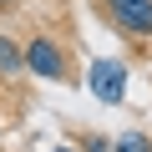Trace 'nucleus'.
<instances>
[{
  "instance_id": "f257e3e1",
  "label": "nucleus",
  "mask_w": 152,
  "mask_h": 152,
  "mask_svg": "<svg viewBox=\"0 0 152 152\" xmlns=\"http://www.w3.org/2000/svg\"><path fill=\"white\" fill-rule=\"evenodd\" d=\"M26 71H36L41 81H66V76H71V61H66V51H61L46 31H36V36L26 41Z\"/></svg>"
},
{
  "instance_id": "f03ea898",
  "label": "nucleus",
  "mask_w": 152,
  "mask_h": 152,
  "mask_svg": "<svg viewBox=\"0 0 152 152\" xmlns=\"http://www.w3.org/2000/svg\"><path fill=\"white\" fill-rule=\"evenodd\" d=\"M107 15L117 20L122 36H137V41H152V0H102Z\"/></svg>"
},
{
  "instance_id": "7ed1b4c3",
  "label": "nucleus",
  "mask_w": 152,
  "mask_h": 152,
  "mask_svg": "<svg viewBox=\"0 0 152 152\" xmlns=\"http://www.w3.org/2000/svg\"><path fill=\"white\" fill-rule=\"evenodd\" d=\"M86 86H91V96L96 102H107V107H117L122 96H127V66L122 61H91V71H86Z\"/></svg>"
},
{
  "instance_id": "20e7f679",
  "label": "nucleus",
  "mask_w": 152,
  "mask_h": 152,
  "mask_svg": "<svg viewBox=\"0 0 152 152\" xmlns=\"http://www.w3.org/2000/svg\"><path fill=\"white\" fill-rule=\"evenodd\" d=\"M20 71H26V46L0 36V76H20Z\"/></svg>"
},
{
  "instance_id": "39448f33",
  "label": "nucleus",
  "mask_w": 152,
  "mask_h": 152,
  "mask_svg": "<svg viewBox=\"0 0 152 152\" xmlns=\"http://www.w3.org/2000/svg\"><path fill=\"white\" fill-rule=\"evenodd\" d=\"M117 152H152V137L147 132H122L117 137Z\"/></svg>"
},
{
  "instance_id": "423d86ee",
  "label": "nucleus",
  "mask_w": 152,
  "mask_h": 152,
  "mask_svg": "<svg viewBox=\"0 0 152 152\" xmlns=\"http://www.w3.org/2000/svg\"><path fill=\"white\" fill-rule=\"evenodd\" d=\"M81 152H117V142H107V137H86Z\"/></svg>"
},
{
  "instance_id": "0eeeda50",
  "label": "nucleus",
  "mask_w": 152,
  "mask_h": 152,
  "mask_svg": "<svg viewBox=\"0 0 152 152\" xmlns=\"http://www.w3.org/2000/svg\"><path fill=\"white\" fill-rule=\"evenodd\" d=\"M51 152H81V147H71V142H66V147H51Z\"/></svg>"
},
{
  "instance_id": "6e6552de",
  "label": "nucleus",
  "mask_w": 152,
  "mask_h": 152,
  "mask_svg": "<svg viewBox=\"0 0 152 152\" xmlns=\"http://www.w3.org/2000/svg\"><path fill=\"white\" fill-rule=\"evenodd\" d=\"M0 5H15V0H0Z\"/></svg>"
}]
</instances>
